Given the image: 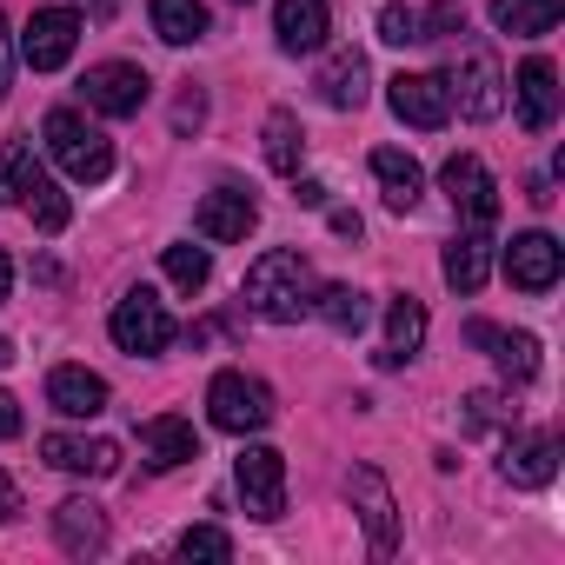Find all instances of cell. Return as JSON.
<instances>
[{
    "label": "cell",
    "mask_w": 565,
    "mask_h": 565,
    "mask_svg": "<svg viewBox=\"0 0 565 565\" xmlns=\"http://www.w3.org/2000/svg\"><path fill=\"white\" fill-rule=\"evenodd\" d=\"M499 472H505V486H519V492L552 486V472H558V439H552V433H519V439H505Z\"/></svg>",
    "instance_id": "obj_15"
},
{
    "label": "cell",
    "mask_w": 565,
    "mask_h": 565,
    "mask_svg": "<svg viewBox=\"0 0 565 565\" xmlns=\"http://www.w3.org/2000/svg\"><path fill=\"white\" fill-rule=\"evenodd\" d=\"M160 266H167V279H173L180 294H200L206 279H213V259H206V246H186V239H180V246H167V253H160Z\"/></svg>",
    "instance_id": "obj_31"
},
{
    "label": "cell",
    "mask_w": 565,
    "mask_h": 565,
    "mask_svg": "<svg viewBox=\"0 0 565 565\" xmlns=\"http://www.w3.org/2000/svg\"><path fill=\"white\" fill-rule=\"evenodd\" d=\"M173 552H180V558H233V539H226L220 525H186Z\"/></svg>",
    "instance_id": "obj_35"
},
{
    "label": "cell",
    "mask_w": 565,
    "mask_h": 565,
    "mask_svg": "<svg viewBox=\"0 0 565 565\" xmlns=\"http://www.w3.org/2000/svg\"><path fill=\"white\" fill-rule=\"evenodd\" d=\"M200 120H206V94H200V87H186V94L173 100V134H193Z\"/></svg>",
    "instance_id": "obj_37"
},
{
    "label": "cell",
    "mask_w": 565,
    "mask_h": 565,
    "mask_svg": "<svg viewBox=\"0 0 565 565\" xmlns=\"http://www.w3.org/2000/svg\"><path fill=\"white\" fill-rule=\"evenodd\" d=\"M107 333H114V347L120 353H134V360H153V353H167L173 347V313H167V300L153 294V287H134V294H120V307H114V320H107Z\"/></svg>",
    "instance_id": "obj_4"
},
{
    "label": "cell",
    "mask_w": 565,
    "mask_h": 565,
    "mask_svg": "<svg viewBox=\"0 0 565 565\" xmlns=\"http://www.w3.org/2000/svg\"><path fill=\"white\" fill-rule=\"evenodd\" d=\"M313 320H327L333 333H360L373 320V300L360 287H313Z\"/></svg>",
    "instance_id": "obj_29"
},
{
    "label": "cell",
    "mask_w": 565,
    "mask_h": 565,
    "mask_svg": "<svg viewBox=\"0 0 565 565\" xmlns=\"http://www.w3.org/2000/svg\"><path fill=\"white\" fill-rule=\"evenodd\" d=\"M14 512H21V492H14V479H8V472H0V525H8Z\"/></svg>",
    "instance_id": "obj_40"
},
{
    "label": "cell",
    "mask_w": 565,
    "mask_h": 565,
    "mask_svg": "<svg viewBox=\"0 0 565 565\" xmlns=\"http://www.w3.org/2000/svg\"><path fill=\"white\" fill-rule=\"evenodd\" d=\"M439 186H446V200H452V213L466 226H492L499 220V186H492V173H486L479 153H452L439 167Z\"/></svg>",
    "instance_id": "obj_9"
},
{
    "label": "cell",
    "mask_w": 565,
    "mask_h": 565,
    "mask_svg": "<svg viewBox=\"0 0 565 565\" xmlns=\"http://www.w3.org/2000/svg\"><path fill=\"white\" fill-rule=\"evenodd\" d=\"M8 81H14V47H8V14H0V100H8Z\"/></svg>",
    "instance_id": "obj_39"
},
{
    "label": "cell",
    "mask_w": 565,
    "mask_h": 565,
    "mask_svg": "<svg viewBox=\"0 0 565 565\" xmlns=\"http://www.w3.org/2000/svg\"><path fill=\"white\" fill-rule=\"evenodd\" d=\"M21 200H28V213H34V226L41 233H67V220H74V200L61 193V180L54 173H28V186H21Z\"/></svg>",
    "instance_id": "obj_28"
},
{
    "label": "cell",
    "mask_w": 565,
    "mask_h": 565,
    "mask_svg": "<svg viewBox=\"0 0 565 565\" xmlns=\"http://www.w3.org/2000/svg\"><path fill=\"white\" fill-rule=\"evenodd\" d=\"M439 81H446V100H452L466 120H499V114H505V74H499L492 47H466Z\"/></svg>",
    "instance_id": "obj_5"
},
{
    "label": "cell",
    "mask_w": 565,
    "mask_h": 565,
    "mask_svg": "<svg viewBox=\"0 0 565 565\" xmlns=\"http://www.w3.org/2000/svg\"><path fill=\"white\" fill-rule=\"evenodd\" d=\"M313 266H307V253L300 246H273V253H259L253 266H246V287H239V300H246V313H259L266 327H300L307 313H313Z\"/></svg>",
    "instance_id": "obj_1"
},
{
    "label": "cell",
    "mask_w": 565,
    "mask_h": 565,
    "mask_svg": "<svg viewBox=\"0 0 565 565\" xmlns=\"http://www.w3.org/2000/svg\"><path fill=\"white\" fill-rule=\"evenodd\" d=\"M41 459H47L54 472H74V479H114V472H120V446H114V439L47 433V439H41Z\"/></svg>",
    "instance_id": "obj_14"
},
{
    "label": "cell",
    "mask_w": 565,
    "mask_h": 565,
    "mask_svg": "<svg viewBox=\"0 0 565 565\" xmlns=\"http://www.w3.org/2000/svg\"><path fill=\"white\" fill-rule=\"evenodd\" d=\"M81 8H87V14H94V21H107V14H114V8H120V0H81Z\"/></svg>",
    "instance_id": "obj_44"
},
{
    "label": "cell",
    "mask_w": 565,
    "mask_h": 565,
    "mask_svg": "<svg viewBox=\"0 0 565 565\" xmlns=\"http://www.w3.org/2000/svg\"><path fill=\"white\" fill-rule=\"evenodd\" d=\"M558 14H565V0H492V28L512 34V41H539V34H552Z\"/></svg>",
    "instance_id": "obj_24"
},
{
    "label": "cell",
    "mask_w": 565,
    "mask_h": 565,
    "mask_svg": "<svg viewBox=\"0 0 565 565\" xmlns=\"http://www.w3.org/2000/svg\"><path fill=\"white\" fill-rule=\"evenodd\" d=\"M273 41L287 54L327 47V0H273Z\"/></svg>",
    "instance_id": "obj_16"
},
{
    "label": "cell",
    "mask_w": 565,
    "mask_h": 565,
    "mask_svg": "<svg viewBox=\"0 0 565 565\" xmlns=\"http://www.w3.org/2000/svg\"><path fill=\"white\" fill-rule=\"evenodd\" d=\"M347 499H353V512H360V525H366L373 558H393V545H399V505H393L386 472H380V466H353V472H347Z\"/></svg>",
    "instance_id": "obj_6"
},
{
    "label": "cell",
    "mask_w": 565,
    "mask_h": 565,
    "mask_svg": "<svg viewBox=\"0 0 565 565\" xmlns=\"http://www.w3.org/2000/svg\"><path fill=\"white\" fill-rule=\"evenodd\" d=\"M81 94H87V107H94V114L127 120V114H140V107H147L153 81H147V67H134V61H100V67H87V74H81Z\"/></svg>",
    "instance_id": "obj_7"
},
{
    "label": "cell",
    "mask_w": 565,
    "mask_h": 565,
    "mask_svg": "<svg viewBox=\"0 0 565 565\" xmlns=\"http://www.w3.org/2000/svg\"><path fill=\"white\" fill-rule=\"evenodd\" d=\"M426 347V307L413 300V294H399L393 307H386V353H380V366H399V360H413Z\"/></svg>",
    "instance_id": "obj_25"
},
{
    "label": "cell",
    "mask_w": 565,
    "mask_h": 565,
    "mask_svg": "<svg viewBox=\"0 0 565 565\" xmlns=\"http://www.w3.org/2000/svg\"><path fill=\"white\" fill-rule=\"evenodd\" d=\"M333 233H340V239H360V213L340 206V213H333Z\"/></svg>",
    "instance_id": "obj_42"
},
{
    "label": "cell",
    "mask_w": 565,
    "mask_h": 565,
    "mask_svg": "<svg viewBox=\"0 0 565 565\" xmlns=\"http://www.w3.org/2000/svg\"><path fill=\"white\" fill-rule=\"evenodd\" d=\"M466 34V8L459 0H433V8L419 14V41H459Z\"/></svg>",
    "instance_id": "obj_34"
},
{
    "label": "cell",
    "mask_w": 565,
    "mask_h": 565,
    "mask_svg": "<svg viewBox=\"0 0 565 565\" xmlns=\"http://www.w3.org/2000/svg\"><path fill=\"white\" fill-rule=\"evenodd\" d=\"M206 419H213L220 433L246 439V433L273 426V386L253 380V373H239V366H226V373H213V386H206Z\"/></svg>",
    "instance_id": "obj_3"
},
{
    "label": "cell",
    "mask_w": 565,
    "mask_h": 565,
    "mask_svg": "<svg viewBox=\"0 0 565 565\" xmlns=\"http://www.w3.org/2000/svg\"><path fill=\"white\" fill-rule=\"evenodd\" d=\"M300 160H307V127H300V114L273 107V114H266V167L287 173V180H300Z\"/></svg>",
    "instance_id": "obj_26"
},
{
    "label": "cell",
    "mask_w": 565,
    "mask_h": 565,
    "mask_svg": "<svg viewBox=\"0 0 565 565\" xmlns=\"http://www.w3.org/2000/svg\"><path fill=\"white\" fill-rule=\"evenodd\" d=\"M8 439H21V406H14V393H0V446Z\"/></svg>",
    "instance_id": "obj_38"
},
{
    "label": "cell",
    "mask_w": 565,
    "mask_h": 565,
    "mask_svg": "<svg viewBox=\"0 0 565 565\" xmlns=\"http://www.w3.org/2000/svg\"><path fill=\"white\" fill-rule=\"evenodd\" d=\"M366 54L360 47H340V54H327L320 61V74H313V87H320V100L327 107H340V114H353V107H366Z\"/></svg>",
    "instance_id": "obj_18"
},
{
    "label": "cell",
    "mask_w": 565,
    "mask_h": 565,
    "mask_svg": "<svg viewBox=\"0 0 565 565\" xmlns=\"http://www.w3.org/2000/svg\"><path fill=\"white\" fill-rule=\"evenodd\" d=\"M193 226H200V239L233 246V239H246V233L259 226V206H253V193H239V186H213V193L200 200Z\"/></svg>",
    "instance_id": "obj_13"
},
{
    "label": "cell",
    "mask_w": 565,
    "mask_h": 565,
    "mask_svg": "<svg viewBox=\"0 0 565 565\" xmlns=\"http://www.w3.org/2000/svg\"><path fill=\"white\" fill-rule=\"evenodd\" d=\"M558 273H565V246L552 233H519L505 246V279H512L519 294H552Z\"/></svg>",
    "instance_id": "obj_12"
},
{
    "label": "cell",
    "mask_w": 565,
    "mask_h": 565,
    "mask_svg": "<svg viewBox=\"0 0 565 565\" xmlns=\"http://www.w3.org/2000/svg\"><path fill=\"white\" fill-rule=\"evenodd\" d=\"M294 200H300V206H327V186H320V180H300V193H294Z\"/></svg>",
    "instance_id": "obj_41"
},
{
    "label": "cell",
    "mask_w": 565,
    "mask_h": 565,
    "mask_svg": "<svg viewBox=\"0 0 565 565\" xmlns=\"http://www.w3.org/2000/svg\"><path fill=\"white\" fill-rule=\"evenodd\" d=\"M386 107L406 127H419V134H439L452 120V100H446V81L439 74H393L386 81Z\"/></svg>",
    "instance_id": "obj_11"
},
{
    "label": "cell",
    "mask_w": 565,
    "mask_h": 565,
    "mask_svg": "<svg viewBox=\"0 0 565 565\" xmlns=\"http://www.w3.org/2000/svg\"><path fill=\"white\" fill-rule=\"evenodd\" d=\"M47 153H54V167L67 173V180H81V186H100L107 173H114V140L87 120V114H74V107H54L47 114Z\"/></svg>",
    "instance_id": "obj_2"
},
{
    "label": "cell",
    "mask_w": 565,
    "mask_h": 565,
    "mask_svg": "<svg viewBox=\"0 0 565 565\" xmlns=\"http://www.w3.org/2000/svg\"><path fill=\"white\" fill-rule=\"evenodd\" d=\"M153 34L167 41V47H193V41H206V8L200 0H153Z\"/></svg>",
    "instance_id": "obj_27"
},
{
    "label": "cell",
    "mask_w": 565,
    "mask_h": 565,
    "mask_svg": "<svg viewBox=\"0 0 565 565\" xmlns=\"http://www.w3.org/2000/svg\"><path fill=\"white\" fill-rule=\"evenodd\" d=\"M74 47H81V14H74V8H41V14L21 28V61H28L34 74L67 67Z\"/></svg>",
    "instance_id": "obj_10"
},
{
    "label": "cell",
    "mask_w": 565,
    "mask_h": 565,
    "mask_svg": "<svg viewBox=\"0 0 565 565\" xmlns=\"http://www.w3.org/2000/svg\"><path fill=\"white\" fill-rule=\"evenodd\" d=\"M512 94H519V127H525V134H545V127L558 120V67H552V61L532 54V61L519 67V87H512Z\"/></svg>",
    "instance_id": "obj_19"
},
{
    "label": "cell",
    "mask_w": 565,
    "mask_h": 565,
    "mask_svg": "<svg viewBox=\"0 0 565 565\" xmlns=\"http://www.w3.org/2000/svg\"><path fill=\"white\" fill-rule=\"evenodd\" d=\"M140 452H147V466H153V472H173V466H193V459H200V433H193L186 419L160 413V419H147V426H140Z\"/></svg>",
    "instance_id": "obj_22"
},
{
    "label": "cell",
    "mask_w": 565,
    "mask_h": 565,
    "mask_svg": "<svg viewBox=\"0 0 565 565\" xmlns=\"http://www.w3.org/2000/svg\"><path fill=\"white\" fill-rule=\"evenodd\" d=\"M380 41L386 47H419V14L413 8H380Z\"/></svg>",
    "instance_id": "obj_36"
},
{
    "label": "cell",
    "mask_w": 565,
    "mask_h": 565,
    "mask_svg": "<svg viewBox=\"0 0 565 565\" xmlns=\"http://www.w3.org/2000/svg\"><path fill=\"white\" fill-rule=\"evenodd\" d=\"M492 360H499V373H505L512 386L539 380V340H532V333H492Z\"/></svg>",
    "instance_id": "obj_30"
},
{
    "label": "cell",
    "mask_w": 565,
    "mask_h": 565,
    "mask_svg": "<svg viewBox=\"0 0 565 565\" xmlns=\"http://www.w3.org/2000/svg\"><path fill=\"white\" fill-rule=\"evenodd\" d=\"M47 406L61 419H94V413H107V380L87 373V366H54L47 373Z\"/></svg>",
    "instance_id": "obj_20"
},
{
    "label": "cell",
    "mask_w": 565,
    "mask_h": 565,
    "mask_svg": "<svg viewBox=\"0 0 565 565\" xmlns=\"http://www.w3.org/2000/svg\"><path fill=\"white\" fill-rule=\"evenodd\" d=\"M54 539H61V552H74V558H100V552H107V512H100L94 499H61V505H54Z\"/></svg>",
    "instance_id": "obj_21"
},
{
    "label": "cell",
    "mask_w": 565,
    "mask_h": 565,
    "mask_svg": "<svg viewBox=\"0 0 565 565\" xmlns=\"http://www.w3.org/2000/svg\"><path fill=\"white\" fill-rule=\"evenodd\" d=\"M519 426V406H505L499 393H466V433H499Z\"/></svg>",
    "instance_id": "obj_32"
},
{
    "label": "cell",
    "mask_w": 565,
    "mask_h": 565,
    "mask_svg": "<svg viewBox=\"0 0 565 565\" xmlns=\"http://www.w3.org/2000/svg\"><path fill=\"white\" fill-rule=\"evenodd\" d=\"M8 294H14V259L0 253V300H8Z\"/></svg>",
    "instance_id": "obj_43"
},
{
    "label": "cell",
    "mask_w": 565,
    "mask_h": 565,
    "mask_svg": "<svg viewBox=\"0 0 565 565\" xmlns=\"http://www.w3.org/2000/svg\"><path fill=\"white\" fill-rule=\"evenodd\" d=\"M439 273H446V287H452V294H479L486 279H492V239H486V226H472V233L446 239Z\"/></svg>",
    "instance_id": "obj_17"
},
{
    "label": "cell",
    "mask_w": 565,
    "mask_h": 565,
    "mask_svg": "<svg viewBox=\"0 0 565 565\" xmlns=\"http://www.w3.org/2000/svg\"><path fill=\"white\" fill-rule=\"evenodd\" d=\"M8 360H14V340H8V333H0V366H8Z\"/></svg>",
    "instance_id": "obj_45"
},
{
    "label": "cell",
    "mask_w": 565,
    "mask_h": 565,
    "mask_svg": "<svg viewBox=\"0 0 565 565\" xmlns=\"http://www.w3.org/2000/svg\"><path fill=\"white\" fill-rule=\"evenodd\" d=\"M28 173H34V147H28V140H8V153H0V206L21 200Z\"/></svg>",
    "instance_id": "obj_33"
},
{
    "label": "cell",
    "mask_w": 565,
    "mask_h": 565,
    "mask_svg": "<svg viewBox=\"0 0 565 565\" xmlns=\"http://www.w3.org/2000/svg\"><path fill=\"white\" fill-rule=\"evenodd\" d=\"M373 180H380V193H386V206H393V213H413V206H419V193H426L419 160H413V153H399V147H380V153H373Z\"/></svg>",
    "instance_id": "obj_23"
},
{
    "label": "cell",
    "mask_w": 565,
    "mask_h": 565,
    "mask_svg": "<svg viewBox=\"0 0 565 565\" xmlns=\"http://www.w3.org/2000/svg\"><path fill=\"white\" fill-rule=\"evenodd\" d=\"M233 486H239L253 519H279V512H287V459H279L273 446H246L233 459Z\"/></svg>",
    "instance_id": "obj_8"
}]
</instances>
